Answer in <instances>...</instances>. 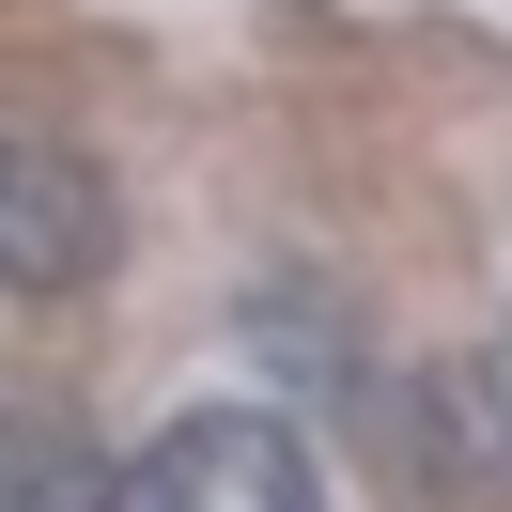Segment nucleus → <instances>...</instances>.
<instances>
[{"label":"nucleus","mask_w":512,"mask_h":512,"mask_svg":"<svg viewBox=\"0 0 512 512\" xmlns=\"http://www.w3.org/2000/svg\"><path fill=\"white\" fill-rule=\"evenodd\" d=\"M404 435L435 450L450 497H512V357H450V373H419Z\"/></svg>","instance_id":"7ed1b4c3"},{"label":"nucleus","mask_w":512,"mask_h":512,"mask_svg":"<svg viewBox=\"0 0 512 512\" xmlns=\"http://www.w3.org/2000/svg\"><path fill=\"white\" fill-rule=\"evenodd\" d=\"M0 512H140V481L63 404H0Z\"/></svg>","instance_id":"20e7f679"},{"label":"nucleus","mask_w":512,"mask_h":512,"mask_svg":"<svg viewBox=\"0 0 512 512\" xmlns=\"http://www.w3.org/2000/svg\"><path fill=\"white\" fill-rule=\"evenodd\" d=\"M125 218H109V171L63 156V140H0V280L16 295H78L109 280Z\"/></svg>","instance_id":"f03ea898"},{"label":"nucleus","mask_w":512,"mask_h":512,"mask_svg":"<svg viewBox=\"0 0 512 512\" xmlns=\"http://www.w3.org/2000/svg\"><path fill=\"white\" fill-rule=\"evenodd\" d=\"M140 512H326V481H311V450H295V419L202 404V419H171V435L140 450Z\"/></svg>","instance_id":"f257e3e1"}]
</instances>
